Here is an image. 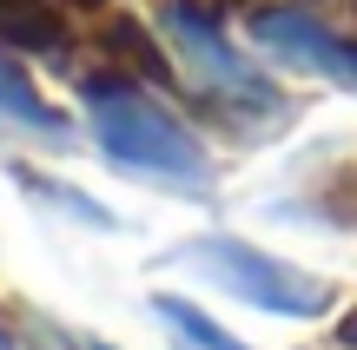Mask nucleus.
<instances>
[{"label": "nucleus", "instance_id": "nucleus-1", "mask_svg": "<svg viewBox=\"0 0 357 350\" xmlns=\"http://www.w3.org/2000/svg\"><path fill=\"white\" fill-rule=\"evenodd\" d=\"M79 106H86V132L106 152V166L132 172V179L159 185L178 198H212V159L159 100H146L126 73H86L79 79Z\"/></svg>", "mask_w": 357, "mask_h": 350}, {"label": "nucleus", "instance_id": "nucleus-2", "mask_svg": "<svg viewBox=\"0 0 357 350\" xmlns=\"http://www.w3.org/2000/svg\"><path fill=\"white\" fill-rule=\"evenodd\" d=\"M172 264L212 278L218 291H231L238 304L252 311H271V317H324L331 311V285L318 271H298V264L271 258V251L245 245V238H192V245L172 251Z\"/></svg>", "mask_w": 357, "mask_h": 350}, {"label": "nucleus", "instance_id": "nucleus-3", "mask_svg": "<svg viewBox=\"0 0 357 350\" xmlns=\"http://www.w3.org/2000/svg\"><path fill=\"white\" fill-rule=\"evenodd\" d=\"M159 33H166V47L178 53L185 86H199L218 113H284L278 86H271L252 60H238V47L225 40V26H218L199 0H166Z\"/></svg>", "mask_w": 357, "mask_h": 350}, {"label": "nucleus", "instance_id": "nucleus-4", "mask_svg": "<svg viewBox=\"0 0 357 350\" xmlns=\"http://www.w3.org/2000/svg\"><path fill=\"white\" fill-rule=\"evenodd\" d=\"M252 47L271 53L284 73L331 79V86L357 93V40L331 33L324 20H311L298 7H252Z\"/></svg>", "mask_w": 357, "mask_h": 350}, {"label": "nucleus", "instance_id": "nucleus-5", "mask_svg": "<svg viewBox=\"0 0 357 350\" xmlns=\"http://www.w3.org/2000/svg\"><path fill=\"white\" fill-rule=\"evenodd\" d=\"M0 132H7V139H33V145H47V152H66V145H73V119L20 73L7 40H0Z\"/></svg>", "mask_w": 357, "mask_h": 350}, {"label": "nucleus", "instance_id": "nucleus-6", "mask_svg": "<svg viewBox=\"0 0 357 350\" xmlns=\"http://www.w3.org/2000/svg\"><path fill=\"white\" fill-rule=\"evenodd\" d=\"M93 40L119 60V73H139V79H153V86H185V73H172V60L153 47V33H146L132 13H106Z\"/></svg>", "mask_w": 357, "mask_h": 350}, {"label": "nucleus", "instance_id": "nucleus-7", "mask_svg": "<svg viewBox=\"0 0 357 350\" xmlns=\"http://www.w3.org/2000/svg\"><path fill=\"white\" fill-rule=\"evenodd\" d=\"M153 317H159V324H166L172 337H178V350H252V344H238V337H231L225 324H212V317H205L199 304L166 298V291L153 298Z\"/></svg>", "mask_w": 357, "mask_h": 350}, {"label": "nucleus", "instance_id": "nucleus-8", "mask_svg": "<svg viewBox=\"0 0 357 350\" xmlns=\"http://www.w3.org/2000/svg\"><path fill=\"white\" fill-rule=\"evenodd\" d=\"M13 179L26 185L33 198H47V205H60V212H73L79 225H113V212L106 205H93V198H79V192H66V185H53V179H40V172H26V166H13Z\"/></svg>", "mask_w": 357, "mask_h": 350}, {"label": "nucleus", "instance_id": "nucleus-9", "mask_svg": "<svg viewBox=\"0 0 357 350\" xmlns=\"http://www.w3.org/2000/svg\"><path fill=\"white\" fill-rule=\"evenodd\" d=\"M331 344H337V350H357V304H351V311L331 324Z\"/></svg>", "mask_w": 357, "mask_h": 350}, {"label": "nucleus", "instance_id": "nucleus-10", "mask_svg": "<svg viewBox=\"0 0 357 350\" xmlns=\"http://www.w3.org/2000/svg\"><path fill=\"white\" fill-rule=\"evenodd\" d=\"M73 337V350H113V344H100V337H86V331H66Z\"/></svg>", "mask_w": 357, "mask_h": 350}, {"label": "nucleus", "instance_id": "nucleus-11", "mask_svg": "<svg viewBox=\"0 0 357 350\" xmlns=\"http://www.w3.org/2000/svg\"><path fill=\"white\" fill-rule=\"evenodd\" d=\"M0 350H20V337H13V324H0Z\"/></svg>", "mask_w": 357, "mask_h": 350}, {"label": "nucleus", "instance_id": "nucleus-12", "mask_svg": "<svg viewBox=\"0 0 357 350\" xmlns=\"http://www.w3.org/2000/svg\"><path fill=\"white\" fill-rule=\"evenodd\" d=\"M337 7H357V0H337Z\"/></svg>", "mask_w": 357, "mask_h": 350}]
</instances>
